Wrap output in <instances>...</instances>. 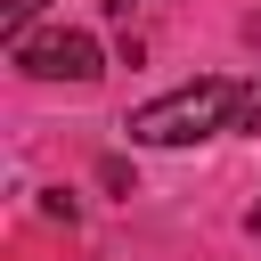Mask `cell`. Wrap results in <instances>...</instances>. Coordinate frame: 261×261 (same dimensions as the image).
I'll list each match as a JSON object with an SVG mask.
<instances>
[{
    "instance_id": "cell-1",
    "label": "cell",
    "mask_w": 261,
    "mask_h": 261,
    "mask_svg": "<svg viewBox=\"0 0 261 261\" xmlns=\"http://www.w3.org/2000/svg\"><path fill=\"white\" fill-rule=\"evenodd\" d=\"M237 82H188V90H171V98H147L122 130L139 139V147H196V139H212V130H237Z\"/></svg>"
},
{
    "instance_id": "cell-2",
    "label": "cell",
    "mask_w": 261,
    "mask_h": 261,
    "mask_svg": "<svg viewBox=\"0 0 261 261\" xmlns=\"http://www.w3.org/2000/svg\"><path fill=\"white\" fill-rule=\"evenodd\" d=\"M8 65L33 73V82H98V73H106V49H98V33H82V24H49V33L8 41Z\"/></svg>"
},
{
    "instance_id": "cell-3",
    "label": "cell",
    "mask_w": 261,
    "mask_h": 261,
    "mask_svg": "<svg viewBox=\"0 0 261 261\" xmlns=\"http://www.w3.org/2000/svg\"><path fill=\"white\" fill-rule=\"evenodd\" d=\"M41 8H49V0H0V33H8V41H24Z\"/></svg>"
},
{
    "instance_id": "cell-4",
    "label": "cell",
    "mask_w": 261,
    "mask_h": 261,
    "mask_svg": "<svg viewBox=\"0 0 261 261\" xmlns=\"http://www.w3.org/2000/svg\"><path fill=\"white\" fill-rule=\"evenodd\" d=\"M237 130H261V90H245V98H237Z\"/></svg>"
},
{
    "instance_id": "cell-5",
    "label": "cell",
    "mask_w": 261,
    "mask_h": 261,
    "mask_svg": "<svg viewBox=\"0 0 261 261\" xmlns=\"http://www.w3.org/2000/svg\"><path fill=\"white\" fill-rule=\"evenodd\" d=\"M106 8H114V16H130V8H139V0H106Z\"/></svg>"
},
{
    "instance_id": "cell-6",
    "label": "cell",
    "mask_w": 261,
    "mask_h": 261,
    "mask_svg": "<svg viewBox=\"0 0 261 261\" xmlns=\"http://www.w3.org/2000/svg\"><path fill=\"white\" fill-rule=\"evenodd\" d=\"M253 237H261V204H253Z\"/></svg>"
}]
</instances>
